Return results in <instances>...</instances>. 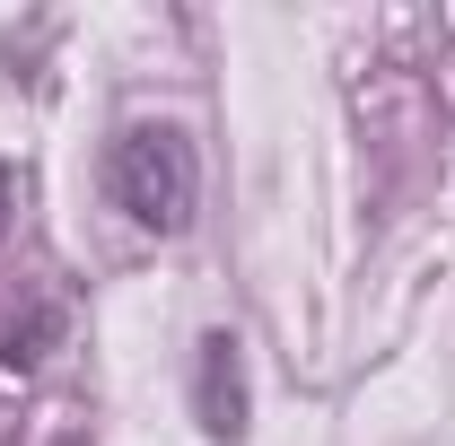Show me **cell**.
I'll list each match as a JSON object with an SVG mask.
<instances>
[{
  "label": "cell",
  "mask_w": 455,
  "mask_h": 446,
  "mask_svg": "<svg viewBox=\"0 0 455 446\" xmlns=\"http://www.w3.org/2000/svg\"><path fill=\"white\" fill-rule=\"evenodd\" d=\"M106 184H114V202H123L140 227L175 236V227L193 219V149H184V131L132 123V131L114 140V158H106Z\"/></svg>",
  "instance_id": "6da1fadb"
},
{
  "label": "cell",
  "mask_w": 455,
  "mask_h": 446,
  "mask_svg": "<svg viewBox=\"0 0 455 446\" xmlns=\"http://www.w3.org/2000/svg\"><path fill=\"white\" fill-rule=\"evenodd\" d=\"M202 420L220 438H245V386H236V341L228 333L202 341Z\"/></svg>",
  "instance_id": "7a4b0ae2"
}]
</instances>
